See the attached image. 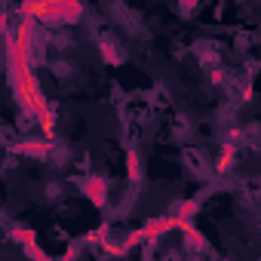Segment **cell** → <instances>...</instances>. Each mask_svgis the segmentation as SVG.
I'll use <instances>...</instances> for the list:
<instances>
[{
    "label": "cell",
    "mask_w": 261,
    "mask_h": 261,
    "mask_svg": "<svg viewBox=\"0 0 261 261\" xmlns=\"http://www.w3.org/2000/svg\"><path fill=\"white\" fill-rule=\"evenodd\" d=\"M185 163L194 169V172H200V175H209V160L197 151V148H188L185 151Z\"/></svg>",
    "instance_id": "cell-1"
},
{
    "label": "cell",
    "mask_w": 261,
    "mask_h": 261,
    "mask_svg": "<svg viewBox=\"0 0 261 261\" xmlns=\"http://www.w3.org/2000/svg\"><path fill=\"white\" fill-rule=\"evenodd\" d=\"M53 71H56V77H68V74H74V68H71V65H65V62H56V65H53Z\"/></svg>",
    "instance_id": "cell-2"
},
{
    "label": "cell",
    "mask_w": 261,
    "mask_h": 261,
    "mask_svg": "<svg viewBox=\"0 0 261 261\" xmlns=\"http://www.w3.org/2000/svg\"><path fill=\"white\" fill-rule=\"evenodd\" d=\"M163 261H181V252H175V249H172V252H166V255H163Z\"/></svg>",
    "instance_id": "cell-3"
}]
</instances>
